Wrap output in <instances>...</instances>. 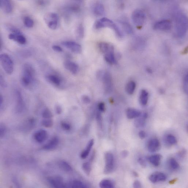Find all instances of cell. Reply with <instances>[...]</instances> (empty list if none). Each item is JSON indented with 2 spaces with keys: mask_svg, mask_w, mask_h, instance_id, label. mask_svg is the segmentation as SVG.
Listing matches in <instances>:
<instances>
[{
  "mask_svg": "<svg viewBox=\"0 0 188 188\" xmlns=\"http://www.w3.org/2000/svg\"><path fill=\"white\" fill-rule=\"evenodd\" d=\"M35 71L31 64L27 63L24 64L21 83L25 87H29L34 83L35 80Z\"/></svg>",
  "mask_w": 188,
  "mask_h": 188,
  "instance_id": "obj_1",
  "label": "cell"
},
{
  "mask_svg": "<svg viewBox=\"0 0 188 188\" xmlns=\"http://www.w3.org/2000/svg\"><path fill=\"white\" fill-rule=\"evenodd\" d=\"M187 17L183 14H178L175 20L176 33L178 37L182 38L184 36L187 31Z\"/></svg>",
  "mask_w": 188,
  "mask_h": 188,
  "instance_id": "obj_2",
  "label": "cell"
},
{
  "mask_svg": "<svg viewBox=\"0 0 188 188\" xmlns=\"http://www.w3.org/2000/svg\"><path fill=\"white\" fill-rule=\"evenodd\" d=\"M0 60L5 72L8 75L12 74L14 69V63L9 56L6 54H1Z\"/></svg>",
  "mask_w": 188,
  "mask_h": 188,
  "instance_id": "obj_3",
  "label": "cell"
},
{
  "mask_svg": "<svg viewBox=\"0 0 188 188\" xmlns=\"http://www.w3.org/2000/svg\"><path fill=\"white\" fill-rule=\"evenodd\" d=\"M131 18L133 23L137 27H141L145 21V14L141 10L137 9L132 14Z\"/></svg>",
  "mask_w": 188,
  "mask_h": 188,
  "instance_id": "obj_4",
  "label": "cell"
},
{
  "mask_svg": "<svg viewBox=\"0 0 188 188\" xmlns=\"http://www.w3.org/2000/svg\"><path fill=\"white\" fill-rule=\"evenodd\" d=\"M97 74V77L101 79L104 82L106 91L107 93L110 92L113 88V81L111 75L107 72L100 71Z\"/></svg>",
  "mask_w": 188,
  "mask_h": 188,
  "instance_id": "obj_5",
  "label": "cell"
},
{
  "mask_svg": "<svg viewBox=\"0 0 188 188\" xmlns=\"http://www.w3.org/2000/svg\"><path fill=\"white\" fill-rule=\"evenodd\" d=\"M105 166L104 169V173L109 174L112 173L114 168V156L112 153L108 152L105 155Z\"/></svg>",
  "mask_w": 188,
  "mask_h": 188,
  "instance_id": "obj_6",
  "label": "cell"
},
{
  "mask_svg": "<svg viewBox=\"0 0 188 188\" xmlns=\"http://www.w3.org/2000/svg\"><path fill=\"white\" fill-rule=\"evenodd\" d=\"M100 21L102 22L104 24L105 27H108L113 29L115 31V34L119 37H121L122 36V34L121 31L118 27L114 23L113 21L109 19L105 18H102L100 20Z\"/></svg>",
  "mask_w": 188,
  "mask_h": 188,
  "instance_id": "obj_7",
  "label": "cell"
},
{
  "mask_svg": "<svg viewBox=\"0 0 188 188\" xmlns=\"http://www.w3.org/2000/svg\"><path fill=\"white\" fill-rule=\"evenodd\" d=\"M62 44L73 52L76 54L81 52L82 49L81 46L74 41H64L62 43Z\"/></svg>",
  "mask_w": 188,
  "mask_h": 188,
  "instance_id": "obj_8",
  "label": "cell"
},
{
  "mask_svg": "<svg viewBox=\"0 0 188 188\" xmlns=\"http://www.w3.org/2000/svg\"><path fill=\"white\" fill-rule=\"evenodd\" d=\"M16 105V111L18 113H22L25 109V103L24 102L23 97L21 92L17 90L15 92Z\"/></svg>",
  "mask_w": 188,
  "mask_h": 188,
  "instance_id": "obj_9",
  "label": "cell"
},
{
  "mask_svg": "<svg viewBox=\"0 0 188 188\" xmlns=\"http://www.w3.org/2000/svg\"><path fill=\"white\" fill-rule=\"evenodd\" d=\"M50 185L54 188H64L66 187L62 178L60 176L50 177L47 178Z\"/></svg>",
  "mask_w": 188,
  "mask_h": 188,
  "instance_id": "obj_10",
  "label": "cell"
},
{
  "mask_svg": "<svg viewBox=\"0 0 188 188\" xmlns=\"http://www.w3.org/2000/svg\"><path fill=\"white\" fill-rule=\"evenodd\" d=\"M104 58L106 62L110 64H117L114 54V47L110 45L108 50L104 53Z\"/></svg>",
  "mask_w": 188,
  "mask_h": 188,
  "instance_id": "obj_11",
  "label": "cell"
},
{
  "mask_svg": "<svg viewBox=\"0 0 188 188\" xmlns=\"http://www.w3.org/2000/svg\"><path fill=\"white\" fill-rule=\"evenodd\" d=\"M172 27L171 22L168 20H163L156 22L154 24L155 29L159 31H166L171 29Z\"/></svg>",
  "mask_w": 188,
  "mask_h": 188,
  "instance_id": "obj_12",
  "label": "cell"
},
{
  "mask_svg": "<svg viewBox=\"0 0 188 188\" xmlns=\"http://www.w3.org/2000/svg\"><path fill=\"white\" fill-rule=\"evenodd\" d=\"M149 180L152 183H155L159 182H164L166 179V176L164 173L157 172L152 174L149 177Z\"/></svg>",
  "mask_w": 188,
  "mask_h": 188,
  "instance_id": "obj_13",
  "label": "cell"
},
{
  "mask_svg": "<svg viewBox=\"0 0 188 188\" xmlns=\"http://www.w3.org/2000/svg\"><path fill=\"white\" fill-rule=\"evenodd\" d=\"M64 65L66 69L73 74H77L79 70V67L75 63L70 61L64 62Z\"/></svg>",
  "mask_w": 188,
  "mask_h": 188,
  "instance_id": "obj_14",
  "label": "cell"
},
{
  "mask_svg": "<svg viewBox=\"0 0 188 188\" xmlns=\"http://www.w3.org/2000/svg\"><path fill=\"white\" fill-rule=\"evenodd\" d=\"M34 137L35 140L38 143H42L47 140L48 137V133L46 131L40 130L34 133Z\"/></svg>",
  "mask_w": 188,
  "mask_h": 188,
  "instance_id": "obj_15",
  "label": "cell"
},
{
  "mask_svg": "<svg viewBox=\"0 0 188 188\" xmlns=\"http://www.w3.org/2000/svg\"><path fill=\"white\" fill-rule=\"evenodd\" d=\"M160 143L157 138H153L149 140L147 144V149L150 152H155L159 150L160 147Z\"/></svg>",
  "mask_w": 188,
  "mask_h": 188,
  "instance_id": "obj_16",
  "label": "cell"
},
{
  "mask_svg": "<svg viewBox=\"0 0 188 188\" xmlns=\"http://www.w3.org/2000/svg\"><path fill=\"white\" fill-rule=\"evenodd\" d=\"M8 38L10 40H13L20 44H25L27 42L26 38L22 34H11L8 36Z\"/></svg>",
  "mask_w": 188,
  "mask_h": 188,
  "instance_id": "obj_17",
  "label": "cell"
},
{
  "mask_svg": "<svg viewBox=\"0 0 188 188\" xmlns=\"http://www.w3.org/2000/svg\"><path fill=\"white\" fill-rule=\"evenodd\" d=\"M59 142V140L58 137H53L46 144L43 146V148L46 150H53L58 145Z\"/></svg>",
  "mask_w": 188,
  "mask_h": 188,
  "instance_id": "obj_18",
  "label": "cell"
},
{
  "mask_svg": "<svg viewBox=\"0 0 188 188\" xmlns=\"http://www.w3.org/2000/svg\"><path fill=\"white\" fill-rule=\"evenodd\" d=\"M1 9L6 13H10L12 10V6L10 1L8 0H2L0 1Z\"/></svg>",
  "mask_w": 188,
  "mask_h": 188,
  "instance_id": "obj_19",
  "label": "cell"
},
{
  "mask_svg": "<svg viewBox=\"0 0 188 188\" xmlns=\"http://www.w3.org/2000/svg\"><path fill=\"white\" fill-rule=\"evenodd\" d=\"M46 80L51 84L56 86L61 85L62 81L61 79L58 76L54 74H49L47 75Z\"/></svg>",
  "mask_w": 188,
  "mask_h": 188,
  "instance_id": "obj_20",
  "label": "cell"
},
{
  "mask_svg": "<svg viewBox=\"0 0 188 188\" xmlns=\"http://www.w3.org/2000/svg\"><path fill=\"white\" fill-rule=\"evenodd\" d=\"M147 114L146 113L140 115V117H137V119L134 122L135 126L137 128L143 127L145 124L146 120L147 118Z\"/></svg>",
  "mask_w": 188,
  "mask_h": 188,
  "instance_id": "obj_21",
  "label": "cell"
},
{
  "mask_svg": "<svg viewBox=\"0 0 188 188\" xmlns=\"http://www.w3.org/2000/svg\"><path fill=\"white\" fill-rule=\"evenodd\" d=\"M141 114L140 111L135 109L129 108L126 110V116L130 120L137 118L140 117Z\"/></svg>",
  "mask_w": 188,
  "mask_h": 188,
  "instance_id": "obj_22",
  "label": "cell"
},
{
  "mask_svg": "<svg viewBox=\"0 0 188 188\" xmlns=\"http://www.w3.org/2000/svg\"><path fill=\"white\" fill-rule=\"evenodd\" d=\"M94 144V140L91 139L88 142L85 150L82 152L80 157L82 159H85L87 157L91 150L92 147Z\"/></svg>",
  "mask_w": 188,
  "mask_h": 188,
  "instance_id": "obj_23",
  "label": "cell"
},
{
  "mask_svg": "<svg viewBox=\"0 0 188 188\" xmlns=\"http://www.w3.org/2000/svg\"><path fill=\"white\" fill-rule=\"evenodd\" d=\"M162 156L159 154L153 155L149 157V161L151 164L155 166H158L160 164Z\"/></svg>",
  "mask_w": 188,
  "mask_h": 188,
  "instance_id": "obj_24",
  "label": "cell"
},
{
  "mask_svg": "<svg viewBox=\"0 0 188 188\" xmlns=\"http://www.w3.org/2000/svg\"><path fill=\"white\" fill-rule=\"evenodd\" d=\"M58 166L62 170L67 173L73 171V168L67 162L64 161H61L59 162Z\"/></svg>",
  "mask_w": 188,
  "mask_h": 188,
  "instance_id": "obj_25",
  "label": "cell"
},
{
  "mask_svg": "<svg viewBox=\"0 0 188 188\" xmlns=\"http://www.w3.org/2000/svg\"><path fill=\"white\" fill-rule=\"evenodd\" d=\"M148 99V93L145 90H142L140 93V100L142 105L145 106L147 104Z\"/></svg>",
  "mask_w": 188,
  "mask_h": 188,
  "instance_id": "obj_26",
  "label": "cell"
},
{
  "mask_svg": "<svg viewBox=\"0 0 188 188\" xmlns=\"http://www.w3.org/2000/svg\"><path fill=\"white\" fill-rule=\"evenodd\" d=\"M105 10L104 6L101 4L96 5L94 9V14L97 16H101L104 15Z\"/></svg>",
  "mask_w": 188,
  "mask_h": 188,
  "instance_id": "obj_27",
  "label": "cell"
},
{
  "mask_svg": "<svg viewBox=\"0 0 188 188\" xmlns=\"http://www.w3.org/2000/svg\"><path fill=\"white\" fill-rule=\"evenodd\" d=\"M136 87V83L133 81L129 82L126 87V90L128 94H132L134 93Z\"/></svg>",
  "mask_w": 188,
  "mask_h": 188,
  "instance_id": "obj_28",
  "label": "cell"
},
{
  "mask_svg": "<svg viewBox=\"0 0 188 188\" xmlns=\"http://www.w3.org/2000/svg\"><path fill=\"white\" fill-rule=\"evenodd\" d=\"M99 186L101 188H112L114 187V185L111 180L104 179L100 182Z\"/></svg>",
  "mask_w": 188,
  "mask_h": 188,
  "instance_id": "obj_29",
  "label": "cell"
},
{
  "mask_svg": "<svg viewBox=\"0 0 188 188\" xmlns=\"http://www.w3.org/2000/svg\"><path fill=\"white\" fill-rule=\"evenodd\" d=\"M82 167L85 173L87 175H89L92 170L91 165L90 162H87L83 164Z\"/></svg>",
  "mask_w": 188,
  "mask_h": 188,
  "instance_id": "obj_30",
  "label": "cell"
},
{
  "mask_svg": "<svg viewBox=\"0 0 188 188\" xmlns=\"http://www.w3.org/2000/svg\"><path fill=\"white\" fill-rule=\"evenodd\" d=\"M166 140L168 144L173 145L177 143V140L174 136L171 134L168 135L166 136Z\"/></svg>",
  "mask_w": 188,
  "mask_h": 188,
  "instance_id": "obj_31",
  "label": "cell"
},
{
  "mask_svg": "<svg viewBox=\"0 0 188 188\" xmlns=\"http://www.w3.org/2000/svg\"><path fill=\"white\" fill-rule=\"evenodd\" d=\"M169 165L171 169L173 170H177L179 168V165L178 162L174 158H171L169 160Z\"/></svg>",
  "mask_w": 188,
  "mask_h": 188,
  "instance_id": "obj_32",
  "label": "cell"
},
{
  "mask_svg": "<svg viewBox=\"0 0 188 188\" xmlns=\"http://www.w3.org/2000/svg\"><path fill=\"white\" fill-rule=\"evenodd\" d=\"M111 44H109L108 43L102 42L100 43L99 44V47L100 51L103 53L104 54L106 51L108 50Z\"/></svg>",
  "mask_w": 188,
  "mask_h": 188,
  "instance_id": "obj_33",
  "label": "cell"
},
{
  "mask_svg": "<svg viewBox=\"0 0 188 188\" xmlns=\"http://www.w3.org/2000/svg\"><path fill=\"white\" fill-rule=\"evenodd\" d=\"M24 23L25 26L28 28H31L34 26V21L32 19L29 17H25L24 18Z\"/></svg>",
  "mask_w": 188,
  "mask_h": 188,
  "instance_id": "obj_34",
  "label": "cell"
},
{
  "mask_svg": "<svg viewBox=\"0 0 188 188\" xmlns=\"http://www.w3.org/2000/svg\"><path fill=\"white\" fill-rule=\"evenodd\" d=\"M122 26L123 29L127 34H130L133 33V29L129 23L127 22H122Z\"/></svg>",
  "mask_w": 188,
  "mask_h": 188,
  "instance_id": "obj_35",
  "label": "cell"
},
{
  "mask_svg": "<svg viewBox=\"0 0 188 188\" xmlns=\"http://www.w3.org/2000/svg\"><path fill=\"white\" fill-rule=\"evenodd\" d=\"M84 29L82 25H80L77 28L76 36L78 38H82L84 36Z\"/></svg>",
  "mask_w": 188,
  "mask_h": 188,
  "instance_id": "obj_36",
  "label": "cell"
},
{
  "mask_svg": "<svg viewBox=\"0 0 188 188\" xmlns=\"http://www.w3.org/2000/svg\"><path fill=\"white\" fill-rule=\"evenodd\" d=\"M42 116L44 119L52 118L53 117L52 113L50 109L48 108H45L43 110Z\"/></svg>",
  "mask_w": 188,
  "mask_h": 188,
  "instance_id": "obj_37",
  "label": "cell"
},
{
  "mask_svg": "<svg viewBox=\"0 0 188 188\" xmlns=\"http://www.w3.org/2000/svg\"><path fill=\"white\" fill-rule=\"evenodd\" d=\"M41 124L44 127L46 128H50L53 125V121L52 119H44L41 122Z\"/></svg>",
  "mask_w": 188,
  "mask_h": 188,
  "instance_id": "obj_38",
  "label": "cell"
},
{
  "mask_svg": "<svg viewBox=\"0 0 188 188\" xmlns=\"http://www.w3.org/2000/svg\"><path fill=\"white\" fill-rule=\"evenodd\" d=\"M71 187L74 188H85L87 187L82 182L79 180H75L72 183Z\"/></svg>",
  "mask_w": 188,
  "mask_h": 188,
  "instance_id": "obj_39",
  "label": "cell"
},
{
  "mask_svg": "<svg viewBox=\"0 0 188 188\" xmlns=\"http://www.w3.org/2000/svg\"><path fill=\"white\" fill-rule=\"evenodd\" d=\"M6 132V128L5 124L1 123L0 126V137L1 138L5 136Z\"/></svg>",
  "mask_w": 188,
  "mask_h": 188,
  "instance_id": "obj_40",
  "label": "cell"
},
{
  "mask_svg": "<svg viewBox=\"0 0 188 188\" xmlns=\"http://www.w3.org/2000/svg\"><path fill=\"white\" fill-rule=\"evenodd\" d=\"M188 75L187 74L185 75L184 79L183 81V88L185 93L186 94H187L188 92Z\"/></svg>",
  "mask_w": 188,
  "mask_h": 188,
  "instance_id": "obj_41",
  "label": "cell"
},
{
  "mask_svg": "<svg viewBox=\"0 0 188 188\" xmlns=\"http://www.w3.org/2000/svg\"><path fill=\"white\" fill-rule=\"evenodd\" d=\"M61 126L62 128L65 130H70L71 129V126L70 125L66 122H62Z\"/></svg>",
  "mask_w": 188,
  "mask_h": 188,
  "instance_id": "obj_42",
  "label": "cell"
},
{
  "mask_svg": "<svg viewBox=\"0 0 188 188\" xmlns=\"http://www.w3.org/2000/svg\"><path fill=\"white\" fill-rule=\"evenodd\" d=\"M96 117V120L98 124L100 126H101L102 123V117L101 115V112L99 110L97 112Z\"/></svg>",
  "mask_w": 188,
  "mask_h": 188,
  "instance_id": "obj_43",
  "label": "cell"
},
{
  "mask_svg": "<svg viewBox=\"0 0 188 188\" xmlns=\"http://www.w3.org/2000/svg\"><path fill=\"white\" fill-rule=\"evenodd\" d=\"M94 27L96 29H100L105 27L104 24L99 20L96 21L94 24Z\"/></svg>",
  "mask_w": 188,
  "mask_h": 188,
  "instance_id": "obj_44",
  "label": "cell"
},
{
  "mask_svg": "<svg viewBox=\"0 0 188 188\" xmlns=\"http://www.w3.org/2000/svg\"><path fill=\"white\" fill-rule=\"evenodd\" d=\"M0 84L1 87L3 88H6L8 86L6 81L2 75H1L0 77Z\"/></svg>",
  "mask_w": 188,
  "mask_h": 188,
  "instance_id": "obj_45",
  "label": "cell"
},
{
  "mask_svg": "<svg viewBox=\"0 0 188 188\" xmlns=\"http://www.w3.org/2000/svg\"><path fill=\"white\" fill-rule=\"evenodd\" d=\"M99 111L100 112H104L106 110L105 105L104 103L100 102L98 105Z\"/></svg>",
  "mask_w": 188,
  "mask_h": 188,
  "instance_id": "obj_46",
  "label": "cell"
},
{
  "mask_svg": "<svg viewBox=\"0 0 188 188\" xmlns=\"http://www.w3.org/2000/svg\"><path fill=\"white\" fill-rule=\"evenodd\" d=\"M81 99L83 102L85 103V104H89V103H90V101H91L89 97L87 95L82 96V97Z\"/></svg>",
  "mask_w": 188,
  "mask_h": 188,
  "instance_id": "obj_47",
  "label": "cell"
},
{
  "mask_svg": "<svg viewBox=\"0 0 188 188\" xmlns=\"http://www.w3.org/2000/svg\"><path fill=\"white\" fill-rule=\"evenodd\" d=\"M138 162L139 164L143 167H146V166H147L145 160L143 158L140 157V158H139L138 159Z\"/></svg>",
  "mask_w": 188,
  "mask_h": 188,
  "instance_id": "obj_48",
  "label": "cell"
},
{
  "mask_svg": "<svg viewBox=\"0 0 188 188\" xmlns=\"http://www.w3.org/2000/svg\"><path fill=\"white\" fill-rule=\"evenodd\" d=\"M52 48L53 50H54V51L57 52H61L62 51V49L59 46L57 45H53Z\"/></svg>",
  "mask_w": 188,
  "mask_h": 188,
  "instance_id": "obj_49",
  "label": "cell"
},
{
  "mask_svg": "<svg viewBox=\"0 0 188 188\" xmlns=\"http://www.w3.org/2000/svg\"><path fill=\"white\" fill-rule=\"evenodd\" d=\"M133 187L136 188H141L142 187L141 184L138 180L135 181L133 184Z\"/></svg>",
  "mask_w": 188,
  "mask_h": 188,
  "instance_id": "obj_50",
  "label": "cell"
},
{
  "mask_svg": "<svg viewBox=\"0 0 188 188\" xmlns=\"http://www.w3.org/2000/svg\"><path fill=\"white\" fill-rule=\"evenodd\" d=\"M55 112L57 114L59 115L61 114L62 113V108L61 106L58 105L56 106L55 107Z\"/></svg>",
  "mask_w": 188,
  "mask_h": 188,
  "instance_id": "obj_51",
  "label": "cell"
},
{
  "mask_svg": "<svg viewBox=\"0 0 188 188\" xmlns=\"http://www.w3.org/2000/svg\"><path fill=\"white\" fill-rule=\"evenodd\" d=\"M139 136L140 138L142 139H144L146 137V133L143 131H141L139 133Z\"/></svg>",
  "mask_w": 188,
  "mask_h": 188,
  "instance_id": "obj_52",
  "label": "cell"
},
{
  "mask_svg": "<svg viewBox=\"0 0 188 188\" xmlns=\"http://www.w3.org/2000/svg\"><path fill=\"white\" fill-rule=\"evenodd\" d=\"M121 156L123 158H125L128 156L129 153L127 150H124L121 153Z\"/></svg>",
  "mask_w": 188,
  "mask_h": 188,
  "instance_id": "obj_53",
  "label": "cell"
},
{
  "mask_svg": "<svg viewBox=\"0 0 188 188\" xmlns=\"http://www.w3.org/2000/svg\"><path fill=\"white\" fill-rule=\"evenodd\" d=\"M37 2H38V3L41 5H44L45 4L47 3V1H37Z\"/></svg>",
  "mask_w": 188,
  "mask_h": 188,
  "instance_id": "obj_54",
  "label": "cell"
},
{
  "mask_svg": "<svg viewBox=\"0 0 188 188\" xmlns=\"http://www.w3.org/2000/svg\"><path fill=\"white\" fill-rule=\"evenodd\" d=\"M3 97L2 95H1V96H0V106H1V107H2L3 104Z\"/></svg>",
  "mask_w": 188,
  "mask_h": 188,
  "instance_id": "obj_55",
  "label": "cell"
},
{
  "mask_svg": "<svg viewBox=\"0 0 188 188\" xmlns=\"http://www.w3.org/2000/svg\"><path fill=\"white\" fill-rule=\"evenodd\" d=\"M13 181V182L14 183V184L16 185V186L18 187H19V186H18L19 184L18 182V181H17V180H16V179L15 178L14 179Z\"/></svg>",
  "mask_w": 188,
  "mask_h": 188,
  "instance_id": "obj_56",
  "label": "cell"
},
{
  "mask_svg": "<svg viewBox=\"0 0 188 188\" xmlns=\"http://www.w3.org/2000/svg\"><path fill=\"white\" fill-rule=\"evenodd\" d=\"M133 174H134V176H137V177H138V174L137 173H136V172H133Z\"/></svg>",
  "mask_w": 188,
  "mask_h": 188,
  "instance_id": "obj_57",
  "label": "cell"
}]
</instances>
